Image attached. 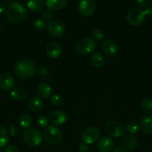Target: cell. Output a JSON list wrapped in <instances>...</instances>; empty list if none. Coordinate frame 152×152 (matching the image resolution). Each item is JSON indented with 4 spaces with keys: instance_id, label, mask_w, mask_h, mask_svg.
I'll return each instance as SVG.
<instances>
[{
    "instance_id": "obj_1",
    "label": "cell",
    "mask_w": 152,
    "mask_h": 152,
    "mask_svg": "<svg viewBox=\"0 0 152 152\" xmlns=\"http://www.w3.org/2000/svg\"><path fill=\"white\" fill-rule=\"evenodd\" d=\"M16 77L22 80H27L34 75L36 72V65L30 59H22L17 62L13 68Z\"/></svg>"
},
{
    "instance_id": "obj_2",
    "label": "cell",
    "mask_w": 152,
    "mask_h": 152,
    "mask_svg": "<svg viewBox=\"0 0 152 152\" xmlns=\"http://www.w3.org/2000/svg\"><path fill=\"white\" fill-rule=\"evenodd\" d=\"M6 12L7 19L13 24L20 23L27 16V9L23 4L17 1L9 3Z\"/></svg>"
},
{
    "instance_id": "obj_3",
    "label": "cell",
    "mask_w": 152,
    "mask_h": 152,
    "mask_svg": "<svg viewBox=\"0 0 152 152\" xmlns=\"http://www.w3.org/2000/svg\"><path fill=\"white\" fill-rule=\"evenodd\" d=\"M23 140L27 145L30 146H39L43 141L42 134L37 129H28L23 133Z\"/></svg>"
},
{
    "instance_id": "obj_4",
    "label": "cell",
    "mask_w": 152,
    "mask_h": 152,
    "mask_svg": "<svg viewBox=\"0 0 152 152\" xmlns=\"http://www.w3.org/2000/svg\"><path fill=\"white\" fill-rule=\"evenodd\" d=\"M75 48L78 53L88 55L93 53L94 50L96 48V43L92 38L84 37V38L80 39L76 42Z\"/></svg>"
},
{
    "instance_id": "obj_5",
    "label": "cell",
    "mask_w": 152,
    "mask_h": 152,
    "mask_svg": "<svg viewBox=\"0 0 152 152\" xmlns=\"http://www.w3.org/2000/svg\"><path fill=\"white\" fill-rule=\"evenodd\" d=\"M105 132L111 137H120L123 136L125 128L122 123L116 120H110L106 124Z\"/></svg>"
},
{
    "instance_id": "obj_6",
    "label": "cell",
    "mask_w": 152,
    "mask_h": 152,
    "mask_svg": "<svg viewBox=\"0 0 152 152\" xmlns=\"http://www.w3.org/2000/svg\"><path fill=\"white\" fill-rule=\"evenodd\" d=\"M44 137L48 143L51 145H56L62 140V132L61 129L56 126H49L45 130Z\"/></svg>"
},
{
    "instance_id": "obj_7",
    "label": "cell",
    "mask_w": 152,
    "mask_h": 152,
    "mask_svg": "<svg viewBox=\"0 0 152 152\" xmlns=\"http://www.w3.org/2000/svg\"><path fill=\"white\" fill-rule=\"evenodd\" d=\"M145 14L142 9L135 7L129 10L127 14V20L131 25L137 26L144 22L145 19Z\"/></svg>"
},
{
    "instance_id": "obj_8",
    "label": "cell",
    "mask_w": 152,
    "mask_h": 152,
    "mask_svg": "<svg viewBox=\"0 0 152 152\" xmlns=\"http://www.w3.org/2000/svg\"><path fill=\"white\" fill-rule=\"evenodd\" d=\"M47 30L49 34L54 37H61L66 32V26L60 20H52L47 25Z\"/></svg>"
},
{
    "instance_id": "obj_9",
    "label": "cell",
    "mask_w": 152,
    "mask_h": 152,
    "mask_svg": "<svg viewBox=\"0 0 152 152\" xmlns=\"http://www.w3.org/2000/svg\"><path fill=\"white\" fill-rule=\"evenodd\" d=\"M101 136V132L98 128L91 127L86 129L82 134V140L86 144H93L98 140Z\"/></svg>"
},
{
    "instance_id": "obj_10",
    "label": "cell",
    "mask_w": 152,
    "mask_h": 152,
    "mask_svg": "<svg viewBox=\"0 0 152 152\" xmlns=\"http://www.w3.org/2000/svg\"><path fill=\"white\" fill-rule=\"evenodd\" d=\"M96 5L94 0H81L78 5V12L86 17L92 16L95 11Z\"/></svg>"
},
{
    "instance_id": "obj_11",
    "label": "cell",
    "mask_w": 152,
    "mask_h": 152,
    "mask_svg": "<svg viewBox=\"0 0 152 152\" xmlns=\"http://www.w3.org/2000/svg\"><path fill=\"white\" fill-rule=\"evenodd\" d=\"M101 49H102L103 52L110 57L116 56L119 50L117 44L110 39H107L103 42L102 45H101Z\"/></svg>"
},
{
    "instance_id": "obj_12",
    "label": "cell",
    "mask_w": 152,
    "mask_h": 152,
    "mask_svg": "<svg viewBox=\"0 0 152 152\" xmlns=\"http://www.w3.org/2000/svg\"><path fill=\"white\" fill-rule=\"evenodd\" d=\"M66 114L61 110L53 111L49 115V121L52 126H61L66 122Z\"/></svg>"
},
{
    "instance_id": "obj_13",
    "label": "cell",
    "mask_w": 152,
    "mask_h": 152,
    "mask_svg": "<svg viewBox=\"0 0 152 152\" xmlns=\"http://www.w3.org/2000/svg\"><path fill=\"white\" fill-rule=\"evenodd\" d=\"M15 85V80L9 73H3L0 75V88L4 91H9Z\"/></svg>"
},
{
    "instance_id": "obj_14",
    "label": "cell",
    "mask_w": 152,
    "mask_h": 152,
    "mask_svg": "<svg viewBox=\"0 0 152 152\" xmlns=\"http://www.w3.org/2000/svg\"><path fill=\"white\" fill-rule=\"evenodd\" d=\"M122 143L124 148L129 151H133V150L136 149L139 145L137 138L134 134H127L124 135L122 139Z\"/></svg>"
},
{
    "instance_id": "obj_15",
    "label": "cell",
    "mask_w": 152,
    "mask_h": 152,
    "mask_svg": "<svg viewBox=\"0 0 152 152\" xmlns=\"http://www.w3.org/2000/svg\"><path fill=\"white\" fill-rule=\"evenodd\" d=\"M46 54L51 59H57L59 57L62 52L61 45L56 42H51L46 46Z\"/></svg>"
},
{
    "instance_id": "obj_16",
    "label": "cell",
    "mask_w": 152,
    "mask_h": 152,
    "mask_svg": "<svg viewBox=\"0 0 152 152\" xmlns=\"http://www.w3.org/2000/svg\"><path fill=\"white\" fill-rule=\"evenodd\" d=\"M113 146V140L110 137H104L98 141L97 148L100 152H108Z\"/></svg>"
},
{
    "instance_id": "obj_17",
    "label": "cell",
    "mask_w": 152,
    "mask_h": 152,
    "mask_svg": "<svg viewBox=\"0 0 152 152\" xmlns=\"http://www.w3.org/2000/svg\"><path fill=\"white\" fill-rule=\"evenodd\" d=\"M52 88L48 83H41L37 86V94L40 98H42V99L49 98L52 95Z\"/></svg>"
},
{
    "instance_id": "obj_18",
    "label": "cell",
    "mask_w": 152,
    "mask_h": 152,
    "mask_svg": "<svg viewBox=\"0 0 152 152\" xmlns=\"http://www.w3.org/2000/svg\"><path fill=\"white\" fill-rule=\"evenodd\" d=\"M67 0H46V5L51 10H59L67 5Z\"/></svg>"
},
{
    "instance_id": "obj_19",
    "label": "cell",
    "mask_w": 152,
    "mask_h": 152,
    "mask_svg": "<svg viewBox=\"0 0 152 152\" xmlns=\"http://www.w3.org/2000/svg\"><path fill=\"white\" fill-rule=\"evenodd\" d=\"M43 102L40 97L33 96L28 100V108L33 112H38L43 108Z\"/></svg>"
},
{
    "instance_id": "obj_20",
    "label": "cell",
    "mask_w": 152,
    "mask_h": 152,
    "mask_svg": "<svg viewBox=\"0 0 152 152\" xmlns=\"http://www.w3.org/2000/svg\"><path fill=\"white\" fill-rule=\"evenodd\" d=\"M140 127L143 133L150 134L152 133V115L145 116L141 120Z\"/></svg>"
},
{
    "instance_id": "obj_21",
    "label": "cell",
    "mask_w": 152,
    "mask_h": 152,
    "mask_svg": "<svg viewBox=\"0 0 152 152\" xmlns=\"http://www.w3.org/2000/svg\"><path fill=\"white\" fill-rule=\"evenodd\" d=\"M104 62H105V59H104V55L99 52L94 53L91 57V64L92 65V66L96 68L102 67L104 65Z\"/></svg>"
},
{
    "instance_id": "obj_22",
    "label": "cell",
    "mask_w": 152,
    "mask_h": 152,
    "mask_svg": "<svg viewBox=\"0 0 152 152\" xmlns=\"http://www.w3.org/2000/svg\"><path fill=\"white\" fill-rule=\"evenodd\" d=\"M26 5L33 11H40L44 6L43 0H26Z\"/></svg>"
},
{
    "instance_id": "obj_23",
    "label": "cell",
    "mask_w": 152,
    "mask_h": 152,
    "mask_svg": "<svg viewBox=\"0 0 152 152\" xmlns=\"http://www.w3.org/2000/svg\"><path fill=\"white\" fill-rule=\"evenodd\" d=\"M10 96L14 100L24 101L27 98V92L21 88H16L12 90Z\"/></svg>"
},
{
    "instance_id": "obj_24",
    "label": "cell",
    "mask_w": 152,
    "mask_h": 152,
    "mask_svg": "<svg viewBox=\"0 0 152 152\" xmlns=\"http://www.w3.org/2000/svg\"><path fill=\"white\" fill-rule=\"evenodd\" d=\"M9 142V136L5 128L0 127V148L6 146Z\"/></svg>"
},
{
    "instance_id": "obj_25",
    "label": "cell",
    "mask_w": 152,
    "mask_h": 152,
    "mask_svg": "<svg viewBox=\"0 0 152 152\" xmlns=\"http://www.w3.org/2000/svg\"><path fill=\"white\" fill-rule=\"evenodd\" d=\"M19 122L20 126L23 129H28L32 123V118L29 114H22L19 119Z\"/></svg>"
},
{
    "instance_id": "obj_26",
    "label": "cell",
    "mask_w": 152,
    "mask_h": 152,
    "mask_svg": "<svg viewBox=\"0 0 152 152\" xmlns=\"http://www.w3.org/2000/svg\"><path fill=\"white\" fill-rule=\"evenodd\" d=\"M141 108L145 113L152 114V99H144L141 102Z\"/></svg>"
},
{
    "instance_id": "obj_27",
    "label": "cell",
    "mask_w": 152,
    "mask_h": 152,
    "mask_svg": "<svg viewBox=\"0 0 152 152\" xmlns=\"http://www.w3.org/2000/svg\"><path fill=\"white\" fill-rule=\"evenodd\" d=\"M126 130L128 134H134L137 133L139 130V125L137 121H131L127 124Z\"/></svg>"
},
{
    "instance_id": "obj_28",
    "label": "cell",
    "mask_w": 152,
    "mask_h": 152,
    "mask_svg": "<svg viewBox=\"0 0 152 152\" xmlns=\"http://www.w3.org/2000/svg\"><path fill=\"white\" fill-rule=\"evenodd\" d=\"M47 24L42 19H37L33 23V26L37 31H43L47 28Z\"/></svg>"
},
{
    "instance_id": "obj_29",
    "label": "cell",
    "mask_w": 152,
    "mask_h": 152,
    "mask_svg": "<svg viewBox=\"0 0 152 152\" xmlns=\"http://www.w3.org/2000/svg\"><path fill=\"white\" fill-rule=\"evenodd\" d=\"M51 103L55 107H60L63 104V98L58 94L52 95L51 97Z\"/></svg>"
},
{
    "instance_id": "obj_30",
    "label": "cell",
    "mask_w": 152,
    "mask_h": 152,
    "mask_svg": "<svg viewBox=\"0 0 152 152\" xmlns=\"http://www.w3.org/2000/svg\"><path fill=\"white\" fill-rule=\"evenodd\" d=\"M92 37L97 41H101L104 39L105 35L102 30L99 29V28H95L92 31Z\"/></svg>"
},
{
    "instance_id": "obj_31",
    "label": "cell",
    "mask_w": 152,
    "mask_h": 152,
    "mask_svg": "<svg viewBox=\"0 0 152 152\" xmlns=\"http://www.w3.org/2000/svg\"><path fill=\"white\" fill-rule=\"evenodd\" d=\"M49 119L44 115L39 116L37 119V123L40 127L41 128H47L49 126Z\"/></svg>"
},
{
    "instance_id": "obj_32",
    "label": "cell",
    "mask_w": 152,
    "mask_h": 152,
    "mask_svg": "<svg viewBox=\"0 0 152 152\" xmlns=\"http://www.w3.org/2000/svg\"><path fill=\"white\" fill-rule=\"evenodd\" d=\"M8 128H9V134H10V136L13 137H16V135L18 134V133H19V128H18V126H16V125L13 124V123H10V124L8 125Z\"/></svg>"
},
{
    "instance_id": "obj_33",
    "label": "cell",
    "mask_w": 152,
    "mask_h": 152,
    "mask_svg": "<svg viewBox=\"0 0 152 152\" xmlns=\"http://www.w3.org/2000/svg\"><path fill=\"white\" fill-rule=\"evenodd\" d=\"M42 16H43V20L46 22H50L53 18V13L51 10H46L42 13Z\"/></svg>"
},
{
    "instance_id": "obj_34",
    "label": "cell",
    "mask_w": 152,
    "mask_h": 152,
    "mask_svg": "<svg viewBox=\"0 0 152 152\" xmlns=\"http://www.w3.org/2000/svg\"><path fill=\"white\" fill-rule=\"evenodd\" d=\"M139 6L141 7H147L151 3V0H136Z\"/></svg>"
},
{
    "instance_id": "obj_35",
    "label": "cell",
    "mask_w": 152,
    "mask_h": 152,
    "mask_svg": "<svg viewBox=\"0 0 152 152\" xmlns=\"http://www.w3.org/2000/svg\"><path fill=\"white\" fill-rule=\"evenodd\" d=\"M4 152H19L17 148L13 145H7L4 149Z\"/></svg>"
},
{
    "instance_id": "obj_36",
    "label": "cell",
    "mask_w": 152,
    "mask_h": 152,
    "mask_svg": "<svg viewBox=\"0 0 152 152\" xmlns=\"http://www.w3.org/2000/svg\"><path fill=\"white\" fill-rule=\"evenodd\" d=\"M144 12L145 16L152 17V6H148L147 7H145Z\"/></svg>"
},
{
    "instance_id": "obj_37",
    "label": "cell",
    "mask_w": 152,
    "mask_h": 152,
    "mask_svg": "<svg viewBox=\"0 0 152 152\" xmlns=\"http://www.w3.org/2000/svg\"><path fill=\"white\" fill-rule=\"evenodd\" d=\"M113 152H127V151L125 148H122V147L121 146H118L113 149Z\"/></svg>"
},
{
    "instance_id": "obj_38",
    "label": "cell",
    "mask_w": 152,
    "mask_h": 152,
    "mask_svg": "<svg viewBox=\"0 0 152 152\" xmlns=\"http://www.w3.org/2000/svg\"><path fill=\"white\" fill-rule=\"evenodd\" d=\"M5 10L6 7L4 6V4L3 3H0V15L3 14L5 12Z\"/></svg>"
},
{
    "instance_id": "obj_39",
    "label": "cell",
    "mask_w": 152,
    "mask_h": 152,
    "mask_svg": "<svg viewBox=\"0 0 152 152\" xmlns=\"http://www.w3.org/2000/svg\"><path fill=\"white\" fill-rule=\"evenodd\" d=\"M0 152H2V151H1V150H0Z\"/></svg>"
},
{
    "instance_id": "obj_40",
    "label": "cell",
    "mask_w": 152,
    "mask_h": 152,
    "mask_svg": "<svg viewBox=\"0 0 152 152\" xmlns=\"http://www.w3.org/2000/svg\"><path fill=\"white\" fill-rule=\"evenodd\" d=\"M0 29H1V28H0Z\"/></svg>"
}]
</instances>
